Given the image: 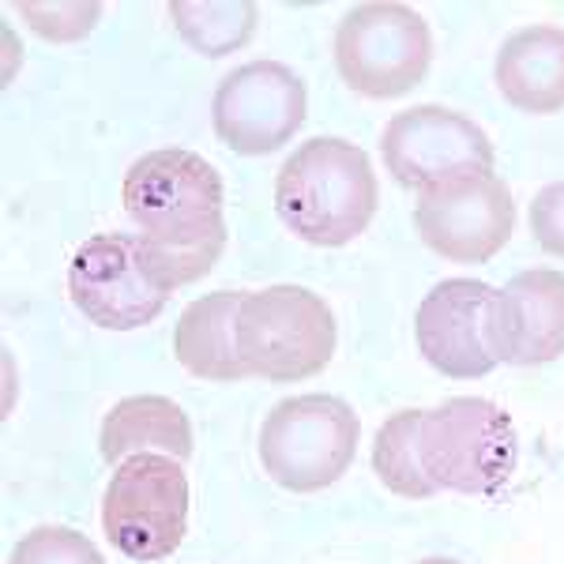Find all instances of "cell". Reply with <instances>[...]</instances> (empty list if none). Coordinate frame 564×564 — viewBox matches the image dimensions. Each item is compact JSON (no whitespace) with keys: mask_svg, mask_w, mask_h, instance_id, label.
I'll list each match as a JSON object with an SVG mask.
<instances>
[{"mask_svg":"<svg viewBox=\"0 0 564 564\" xmlns=\"http://www.w3.org/2000/svg\"><path fill=\"white\" fill-rule=\"evenodd\" d=\"M241 302L245 290H215V294L196 297L181 313L174 327V354L193 377L215 380V384H234L249 377L238 354Z\"/></svg>","mask_w":564,"mask_h":564,"instance_id":"15","label":"cell"},{"mask_svg":"<svg viewBox=\"0 0 564 564\" xmlns=\"http://www.w3.org/2000/svg\"><path fill=\"white\" fill-rule=\"evenodd\" d=\"M102 527L129 561L174 557L188 531V478L181 459L140 452L117 463L102 497Z\"/></svg>","mask_w":564,"mask_h":564,"instance_id":"6","label":"cell"},{"mask_svg":"<svg viewBox=\"0 0 564 564\" xmlns=\"http://www.w3.org/2000/svg\"><path fill=\"white\" fill-rule=\"evenodd\" d=\"M422 564H456V561H444V557H430V561H422Z\"/></svg>","mask_w":564,"mask_h":564,"instance_id":"22","label":"cell"},{"mask_svg":"<svg viewBox=\"0 0 564 564\" xmlns=\"http://www.w3.org/2000/svg\"><path fill=\"white\" fill-rule=\"evenodd\" d=\"M308 95L294 68L279 61H249L223 76L212 98L218 140L238 154H271L286 148L305 124Z\"/></svg>","mask_w":564,"mask_h":564,"instance_id":"11","label":"cell"},{"mask_svg":"<svg viewBox=\"0 0 564 564\" xmlns=\"http://www.w3.org/2000/svg\"><path fill=\"white\" fill-rule=\"evenodd\" d=\"M106 463H124L140 452H159L185 463L193 456V425L174 399L166 395H129L102 417L98 436Z\"/></svg>","mask_w":564,"mask_h":564,"instance_id":"16","label":"cell"},{"mask_svg":"<svg viewBox=\"0 0 564 564\" xmlns=\"http://www.w3.org/2000/svg\"><path fill=\"white\" fill-rule=\"evenodd\" d=\"M489 343L497 361L545 366L564 354V271H520L497 290L489 313Z\"/></svg>","mask_w":564,"mask_h":564,"instance_id":"13","label":"cell"},{"mask_svg":"<svg viewBox=\"0 0 564 564\" xmlns=\"http://www.w3.org/2000/svg\"><path fill=\"white\" fill-rule=\"evenodd\" d=\"M388 174L403 188L441 185L470 174H494V143L470 117L444 106H414L388 121L380 135Z\"/></svg>","mask_w":564,"mask_h":564,"instance_id":"10","label":"cell"},{"mask_svg":"<svg viewBox=\"0 0 564 564\" xmlns=\"http://www.w3.org/2000/svg\"><path fill=\"white\" fill-rule=\"evenodd\" d=\"M417 448L433 486L463 497L500 494L520 463L512 417L478 395L444 399L433 411H422Z\"/></svg>","mask_w":564,"mask_h":564,"instance_id":"3","label":"cell"},{"mask_svg":"<svg viewBox=\"0 0 564 564\" xmlns=\"http://www.w3.org/2000/svg\"><path fill=\"white\" fill-rule=\"evenodd\" d=\"M121 204L154 279L174 294L212 275L226 249L223 177L204 154L151 151L124 174Z\"/></svg>","mask_w":564,"mask_h":564,"instance_id":"1","label":"cell"},{"mask_svg":"<svg viewBox=\"0 0 564 564\" xmlns=\"http://www.w3.org/2000/svg\"><path fill=\"white\" fill-rule=\"evenodd\" d=\"M8 564H106V561L87 534L72 531V527L45 523L15 542Z\"/></svg>","mask_w":564,"mask_h":564,"instance_id":"19","label":"cell"},{"mask_svg":"<svg viewBox=\"0 0 564 564\" xmlns=\"http://www.w3.org/2000/svg\"><path fill=\"white\" fill-rule=\"evenodd\" d=\"M72 305L106 332H135L166 308L170 290L154 279L135 234H98L68 263Z\"/></svg>","mask_w":564,"mask_h":564,"instance_id":"8","label":"cell"},{"mask_svg":"<svg viewBox=\"0 0 564 564\" xmlns=\"http://www.w3.org/2000/svg\"><path fill=\"white\" fill-rule=\"evenodd\" d=\"M20 15L31 23V31H39L42 39L53 42H76L87 39L95 31L98 15H102V4H15Z\"/></svg>","mask_w":564,"mask_h":564,"instance_id":"20","label":"cell"},{"mask_svg":"<svg viewBox=\"0 0 564 564\" xmlns=\"http://www.w3.org/2000/svg\"><path fill=\"white\" fill-rule=\"evenodd\" d=\"M361 422L335 395H294L271 406L260 425V463L290 494H321L350 470Z\"/></svg>","mask_w":564,"mask_h":564,"instance_id":"5","label":"cell"},{"mask_svg":"<svg viewBox=\"0 0 564 564\" xmlns=\"http://www.w3.org/2000/svg\"><path fill=\"white\" fill-rule=\"evenodd\" d=\"M531 234L550 257L564 260V181L545 185L531 204Z\"/></svg>","mask_w":564,"mask_h":564,"instance_id":"21","label":"cell"},{"mask_svg":"<svg viewBox=\"0 0 564 564\" xmlns=\"http://www.w3.org/2000/svg\"><path fill=\"white\" fill-rule=\"evenodd\" d=\"M417 430H422V411H399L380 425L377 444H372V475L403 500H430L441 494L422 467Z\"/></svg>","mask_w":564,"mask_h":564,"instance_id":"17","label":"cell"},{"mask_svg":"<svg viewBox=\"0 0 564 564\" xmlns=\"http://www.w3.org/2000/svg\"><path fill=\"white\" fill-rule=\"evenodd\" d=\"M257 4H249V0H223V4L174 0L170 4V20L181 31V39L204 57H226V53L241 50L257 31Z\"/></svg>","mask_w":564,"mask_h":564,"instance_id":"18","label":"cell"},{"mask_svg":"<svg viewBox=\"0 0 564 564\" xmlns=\"http://www.w3.org/2000/svg\"><path fill=\"white\" fill-rule=\"evenodd\" d=\"M380 185L369 154L343 135L302 143L275 174V212L294 238L339 249L369 230Z\"/></svg>","mask_w":564,"mask_h":564,"instance_id":"2","label":"cell"},{"mask_svg":"<svg viewBox=\"0 0 564 564\" xmlns=\"http://www.w3.org/2000/svg\"><path fill=\"white\" fill-rule=\"evenodd\" d=\"M497 290L478 279H444L422 297L414 316L417 350L452 380H478L497 369L489 313Z\"/></svg>","mask_w":564,"mask_h":564,"instance_id":"12","label":"cell"},{"mask_svg":"<svg viewBox=\"0 0 564 564\" xmlns=\"http://www.w3.org/2000/svg\"><path fill=\"white\" fill-rule=\"evenodd\" d=\"M497 90L520 113H557L564 109V31L539 23L505 39L494 65Z\"/></svg>","mask_w":564,"mask_h":564,"instance_id":"14","label":"cell"},{"mask_svg":"<svg viewBox=\"0 0 564 564\" xmlns=\"http://www.w3.org/2000/svg\"><path fill=\"white\" fill-rule=\"evenodd\" d=\"M430 23L406 4H358L335 31L339 76L366 98H399L414 90L430 72Z\"/></svg>","mask_w":564,"mask_h":564,"instance_id":"7","label":"cell"},{"mask_svg":"<svg viewBox=\"0 0 564 564\" xmlns=\"http://www.w3.org/2000/svg\"><path fill=\"white\" fill-rule=\"evenodd\" d=\"M335 316L321 294L305 286L245 290L238 313V354L249 377L271 384H297L316 372L335 354Z\"/></svg>","mask_w":564,"mask_h":564,"instance_id":"4","label":"cell"},{"mask_svg":"<svg viewBox=\"0 0 564 564\" xmlns=\"http://www.w3.org/2000/svg\"><path fill=\"white\" fill-rule=\"evenodd\" d=\"M414 226L436 257L452 263H489L512 241L516 199L497 174L441 181L417 193Z\"/></svg>","mask_w":564,"mask_h":564,"instance_id":"9","label":"cell"}]
</instances>
